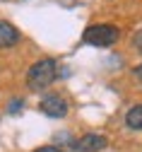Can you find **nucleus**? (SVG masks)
I'll list each match as a JSON object with an SVG mask.
<instances>
[{
	"mask_svg": "<svg viewBox=\"0 0 142 152\" xmlns=\"http://www.w3.org/2000/svg\"><path fill=\"white\" fill-rule=\"evenodd\" d=\"M55 77H58V63H55L53 58H44V61H36V63L29 68V72H27V85H29V89H34V92H41V89H46L48 85H53Z\"/></svg>",
	"mask_w": 142,
	"mask_h": 152,
	"instance_id": "1",
	"label": "nucleus"
},
{
	"mask_svg": "<svg viewBox=\"0 0 142 152\" xmlns=\"http://www.w3.org/2000/svg\"><path fill=\"white\" fill-rule=\"evenodd\" d=\"M118 39H120V31L113 24H92L82 34V41L92 46H113Z\"/></svg>",
	"mask_w": 142,
	"mask_h": 152,
	"instance_id": "2",
	"label": "nucleus"
},
{
	"mask_svg": "<svg viewBox=\"0 0 142 152\" xmlns=\"http://www.w3.org/2000/svg\"><path fill=\"white\" fill-rule=\"evenodd\" d=\"M39 109H41L46 116H51V118H63L68 113V102L60 99L58 94H46V97L41 99V104H39Z\"/></svg>",
	"mask_w": 142,
	"mask_h": 152,
	"instance_id": "3",
	"label": "nucleus"
},
{
	"mask_svg": "<svg viewBox=\"0 0 142 152\" xmlns=\"http://www.w3.org/2000/svg\"><path fill=\"white\" fill-rule=\"evenodd\" d=\"M109 145V140L104 135H94V133H87V135H82L79 140H75L70 147L77 150V152H99V150H104Z\"/></svg>",
	"mask_w": 142,
	"mask_h": 152,
	"instance_id": "4",
	"label": "nucleus"
},
{
	"mask_svg": "<svg viewBox=\"0 0 142 152\" xmlns=\"http://www.w3.org/2000/svg\"><path fill=\"white\" fill-rule=\"evenodd\" d=\"M22 41V34L19 29L10 22H3L0 20V48H10V46H17Z\"/></svg>",
	"mask_w": 142,
	"mask_h": 152,
	"instance_id": "5",
	"label": "nucleus"
},
{
	"mask_svg": "<svg viewBox=\"0 0 142 152\" xmlns=\"http://www.w3.org/2000/svg\"><path fill=\"white\" fill-rule=\"evenodd\" d=\"M125 126L133 128V130H142V104L133 106V109L125 113Z\"/></svg>",
	"mask_w": 142,
	"mask_h": 152,
	"instance_id": "6",
	"label": "nucleus"
},
{
	"mask_svg": "<svg viewBox=\"0 0 142 152\" xmlns=\"http://www.w3.org/2000/svg\"><path fill=\"white\" fill-rule=\"evenodd\" d=\"M19 109H24V99H12L10 102V113H19Z\"/></svg>",
	"mask_w": 142,
	"mask_h": 152,
	"instance_id": "7",
	"label": "nucleus"
},
{
	"mask_svg": "<svg viewBox=\"0 0 142 152\" xmlns=\"http://www.w3.org/2000/svg\"><path fill=\"white\" fill-rule=\"evenodd\" d=\"M133 46H135V48L142 53V31H137V34H135V39H133Z\"/></svg>",
	"mask_w": 142,
	"mask_h": 152,
	"instance_id": "8",
	"label": "nucleus"
},
{
	"mask_svg": "<svg viewBox=\"0 0 142 152\" xmlns=\"http://www.w3.org/2000/svg\"><path fill=\"white\" fill-rule=\"evenodd\" d=\"M34 152H60V147H55V145H44V147L34 150Z\"/></svg>",
	"mask_w": 142,
	"mask_h": 152,
	"instance_id": "9",
	"label": "nucleus"
},
{
	"mask_svg": "<svg viewBox=\"0 0 142 152\" xmlns=\"http://www.w3.org/2000/svg\"><path fill=\"white\" fill-rule=\"evenodd\" d=\"M133 72H135V80H137V82H142V65H137Z\"/></svg>",
	"mask_w": 142,
	"mask_h": 152,
	"instance_id": "10",
	"label": "nucleus"
}]
</instances>
